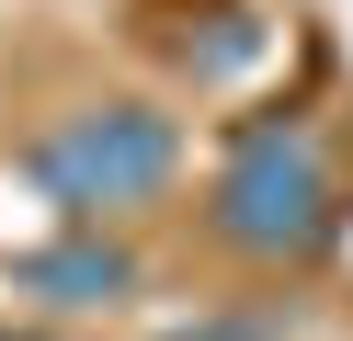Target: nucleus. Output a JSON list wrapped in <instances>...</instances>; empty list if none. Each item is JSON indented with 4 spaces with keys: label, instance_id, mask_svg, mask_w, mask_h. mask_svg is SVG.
<instances>
[{
    "label": "nucleus",
    "instance_id": "obj_1",
    "mask_svg": "<svg viewBox=\"0 0 353 341\" xmlns=\"http://www.w3.org/2000/svg\"><path fill=\"white\" fill-rule=\"evenodd\" d=\"M34 171H46L57 205H137V194H160V171H171V125L137 114V103L80 114V125H57L46 148H34Z\"/></svg>",
    "mask_w": 353,
    "mask_h": 341
},
{
    "label": "nucleus",
    "instance_id": "obj_2",
    "mask_svg": "<svg viewBox=\"0 0 353 341\" xmlns=\"http://www.w3.org/2000/svg\"><path fill=\"white\" fill-rule=\"evenodd\" d=\"M216 227L251 239V250L319 239V159H307V136H262V148L228 171V194H216Z\"/></svg>",
    "mask_w": 353,
    "mask_h": 341
},
{
    "label": "nucleus",
    "instance_id": "obj_3",
    "mask_svg": "<svg viewBox=\"0 0 353 341\" xmlns=\"http://www.w3.org/2000/svg\"><path fill=\"white\" fill-rule=\"evenodd\" d=\"M34 285H46L57 307H92V296L125 285V262H114V250H46V262H34Z\"/></svg>",
    "mask_w": 353,
    "mask_h": 341
}]
</instances>
